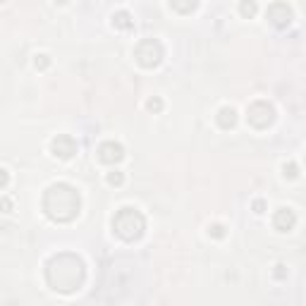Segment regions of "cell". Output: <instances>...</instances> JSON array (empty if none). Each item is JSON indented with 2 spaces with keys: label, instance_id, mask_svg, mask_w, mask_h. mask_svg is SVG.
<instances>
[{
  "label": "cell",
  "instance_id": "cell-1",
  "mask_svg": "<svg viewBox=\"0 0 306 306\" xmlns=\"http://www.w3.org/2000/svg\"><path fill=\"white\" fill-rule=\"evenodd\" d=\"M46 280L48 285L58 292H74L84 282V263L82 258L74 254H60V256L50 258L48 268H46Z\"/></svg>",
  "mask_w": 306,
  "mask_h": 306
},
{
  "label": "cell",
  "instance_id": "cell-2",
  "mask_svg": "<svg viewBox=\"0 0 306 306\" xmlns=\"http://www.w3.org/2000/svg\"><path fill=\"white\" fill-rule=\"evenodd\" d=\"M43 211L55 223H70L79 213V194L70 184H53L43 194Z\"/></svg>",
  "mask_w": 306,
  "mask_h": 306
},
{
  "label": "cell",
  "instance_id": "cell-3",
  "mask_svg": "<svg viewBox=\"0 0 306 306\" xmlns=\"http://www.w3.org/2000/svg\"><path fill=\"white\" fill-rule=\"evenodd\" d=\"M112 230L118 232V237H122L125 242H137L144 230H146V220L137 208H120L112 218Z\"/></svg>",
  "mask_w": 306,
  "mask_h": 306
},
{
  "label": "cell",
  "instance_id": "cell-4",
  "mask_svg": "<svg viewBox=\"0 0 306 306\" xmlns=\"http://www.w3.org/2000/svg\"><path fill=\"white\" fill-rule=\"evenodd\" d=\"M134 58H137V63L141 67H158L160 60H163V46H160L156 39H144V41L137 43V48H134Z\"/></svg>",
  "mask_w": 306,
  "mask_h": 306
},
{
  "label": "cell",
  "instance_id": "cell-5",
  "mask_svg": "<svg viewBox=\"0 0 306 306\" xmlns=\"http://www.w3.org/2000/svg\"><path fill=\"white\" fill-rule=\"evenodd\" d=\"M275 120V108L268 101H256L246 108V122L256 129H265L268 125H273Z\"/></svg>",
  "mask_w": 306,
  "mask_h": 306
},
{
  "label": "cell",
  "instance_id": "cell-6",
  "mask_svg": "<svg viewBox=\"0 0 306 306\" xmlns=\"http://www.w3.org/2000/svg\"><path fill=\"white\" fill-rule=\"evenodd\" d=\"M265 20L271 22L273 27L285 29L287 24L292 22V10H290V5H287V3H282V0H275V3H271V5H268V10H265Z\"/></svg>",
  "mask_w": 306,
  "mask_h": 306
},
{
  "label": "cell",
  "instance_id": "cell-7",
  "mask_svg": "<svg viewBox=\"0 0 306 306\" xmlns=\"http://www.w3.org/2000/svg\"><path fill=\"white\" fill-rule=\"evenodd\" d=\"M96 153H98V160L105 163V165H115V163H120V160L125 158V148L118 141H103Z\"/></svg>",
  "mask_w": 306,
  "mask_h": 306
},
{
  "label": "cell",
  "instance_id": "cell-8",
  "mask_svg": "<svg viewBox=\"0 0 306 306\" xmlns=\"http://www.w3.org/2000/svg\"><path fill=\"white\" fill-rule=\"evenodd\" d=\"M50 151H53L55 158L67 160L76 153V141L72 139L70 134H58L55 139H53V144H50Z\"/></svg>",
  "mask_w": 306,
  "mask_h": 306
},
{
  "label": "cell",
  "instance_id": "cell-9",
  "mask_svg": "<svg viewBox=\"0 0 306 306\" xmlns=\"http://www.w3.org/2000/svg\"><path fill=\"white\" fill-rule=\"evenodd\" d=\"M297 225V213L292 208H278L273 216V227L278 232H290Z\"/></svg>",
  "mask_w": 306,
  "mask_h": 306
},
{
  "label": "cell",
  "instance_id": "cell-10",
  "mask_svg": "<svg viewBox=\"0 0 306 306\" xmlns=\"http://www.w3.org/2000/svg\"><path fill=\"white\" fill-rule=\"evenodd\" d=\"M218 125H220V129H232V127L237 125V112L235 108H230V105H225V108H220L218 110Z\"/></svg>",
  "mask_w": 306,
  "mask_h": 306
},
{
  "label": "cell",
  "instance_id": "cell-11",
  "mask_svg": "<svg viewBox=\"0 0 306 306\" xmlns=\"http://www.w3.org/2000/svg\"><path fill=\"white\" fill-rule=\"evenodd\" d=\"M112 27H115V29H125V31H129V29L134 27L132 14L125 12V10H120V12H115V14H112Z\"/></svg>",
  "mask_w": 306,
  "mask_h": 306
},
{
  "label": "cell",
  "instance_id": "cell-12",
  "mask_svg": "<svg viewBox=\"0 0 306 306\" xmlns=\"http://www.w3.org/2000/svg\"><path fill=\"white\" fill-rule=\"evenodd\" d=\"M170 5H173L180 14H189L192 10H196L199 0H170Z\"/></svg>",
  "mask_w": 306,
  "mask_h": 306
},
{
  "label": "cell",
  "instance_id": "cell-13",
  "mask_svg": "<svg viewBox=\"0 0 306 306\" xmlns=\"http://www.w3.org/2000/svg\"><path fill=\"white\" fill-rule=\"evenodd\" d=\"M256 12H258L256 0H242V3H239V14H242L244 20H251Z\"/></svg>",
  "mask_w": 306,
  "mask_h": 306
},
{
  "label": "cell",
  "instance_id": "cell-14",
  "mask_svg": "<svg viewBox=\"0 0 306 306\" xmlns=\"http://www.w3.org/2000/svg\"><path fill=\"white\" fill-rule=\"evenodd\" d=\"M282 175H285L287 180H297L299 177V165L297 163H285L282 165Z\"/></svg>",
  "mask_w": 306,
  "mask_h": 306
},
{
  "label": "cell",
  "instance_id": "cell-15",
  "mask_svg": "<svg viewBox=\"0 0 306 306\" xmlns=\"http://www.w3.org/2000/svg\"><path fill=\"white\" fill-rule=\"evenodd\" d=\"M125 182V175L120 173V170H112V173H108V184H112V187H120Z\"/></svg>",
  "mask_w": 306,
  "mask_h": 306
},
{
  "label": "cell",
  "instance_id": "cell-16",
  "mask_svg": "<svg viewBox=\"0 0 306 306\" xmlns=\"http://www.w3.org/2000/svg\"><path fill=\"white\" fill-rule=\"evenodd\" d=\"M146 108L151 112H160L163 110V101H160V98H148L146 101Z\"/></svg>",
  "mask_w": 306,
  "mask_h": 306
},
{
  "label": "cell",
  "instance_id": "cell-17",
  "mask_svg": "<svg viewBox=\"0 0 306 306\" xmlns=\"http://www.w3.org/2000/svg\"><path fill=\"white\" fill-rule=\"evenodd\" d=\"M208 235L211 237H216V239H223V237H225V227H223V225H211V227H208Z\"/></svg>",
  "mask_w": 306,
  "mask_h": 306
},
{
  "label": "cell",
  "instance_id": "cell-18",
  "mask_svg": "<svg viewBox=\"0 0 306 306\" xmlns=\"http://www.w3.org/2000/svg\"><path fill=\"white\" fill-rule=\"evenodd\" d=\"M34 65H36V67H39V70H46V67H48V65H50V58H48V55H43V53H41V55H36Z\"/></svg>",
  "mask_w": 306,
  "mask_h": 306
},
{
  "label": "cell",
  "instance_id": "cell-19",
  "mask_svg": "<svg viewBox=\"0 0 306 306\" xmlns=\"http://www.w3.org/2000/svg\"><path fill=\"white\" fill-rule=\"evenodd\" d=\"M273 275H275L278 280H285L287 278V268L282 263H278V265H275V271H273Z\"/></svg>",
  "mask_w": 306,
  "mask_h": 306
},
{
  "label": "cell",
  "instance_id": "cell-20",
  "mask_svg": "<svg viewBox=\"0 0 306 306\" xmlns=\"http://www.w3.org/2000/svg\"><path fill=\"white\" fill-rule=\"evenodd\" d=\"M251 208H254V213H263V211H265V201H263V199H256V201L251 203Z\"/></svg>",
  "mask_w": 306,
  "mask_h": 306
},
{
  "label": "cell",
  "instance_id": "cell-21",
  "mask_svg": "<svg viewBox=\"0 0 306 306\" xmlns=\"http://www.w3.org/2000/svg\"><path fill=\"white\" fill-rule=\"evenodd\" d=\"M7 182H10V175H7L5 167H0V189H5Z\"/></svg>",
  "mask_w": 306,
  "mask_h": 306
},
{
  "label": "cell",
  "instance_id": "cell-22",
  "mask_svg": "<svg viewBox=\"0 0 306 306\" xmlns=\"http://www.w3.org/2000/svg\"><path fill=\"white\" fill-rule=\"evenodd\" d=\"M0 208H3V211H10V208H12V201H10V199H3V201H0Z\"/></svg>",
  "mask_w": 306,
  "mask_h": 306
},
{
  "label": "cell",
  "instance_id": "cell-23",
  "mask_svg": "<svg viewBox=\"0 0 306 306\" xmlns=\"http://www.w3.org/2000/svg\"><path fill=\"white\" fill-rule=\"evenodd\" d=\"M53 3H55V5H65V3H67V0H53Z\"/></svg>",
  "mask_w": 306,
  "mask_h": 306
}]
</instances>
